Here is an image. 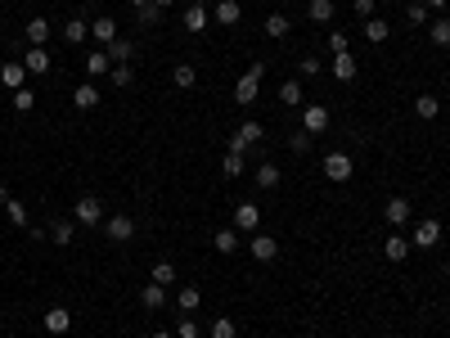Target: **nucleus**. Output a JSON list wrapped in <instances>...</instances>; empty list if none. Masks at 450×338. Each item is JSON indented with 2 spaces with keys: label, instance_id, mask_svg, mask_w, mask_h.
Here are the masks:
<instances>
[{
  "label": "nucleus",
  "instance_id": "nucleus-50",
  "mask_svg": "<svg viewBox=\"0 0 450 338\" xmlns=\"http://www.w3.org/2000/svg\"><path fill=\"white\" fill-rule=\"evenodd\" d=\"M153 5H158V9H167V5H176V0H153Z\"/></svg>",
  "mask_w": 450,
  "mask_h": 338
},
{
  "label": "nucleus",
  "instance_id": "nucleus-44",
  "mask_svg": "<svg viewBox=\"0 0 450 338\" xmlns=\"http://www.w3.org/2000/svg\"><path fill=\"white\" fill-rule=\"evenodd\" d=\"M329 50H333V54H347V50H351L347 32H329Z\"/></svg>",
  "mask_w": 450,
  "mask_h": 338
},
{
  "label": "nucleus",
  "instance_id": "nucleus-54",
  "mask_svg": "<svg viewBox=\"0 0 450 338\" xmlns=\"http://www.w3.org/2000/svg\"><path fill=\"white\" fill-rule=\"evenodd\" d=\"M446 275H450V262H446Z\"/></svg>",
  "mask_w": 450,
  "mask_h": 338
},
{
  "label": "nucleus",
  "instance_id": "nucleus-19",
  "mask_svg": "<svg viewBox=\"0 0 450 338\" xmlns=\"http://www.w3.org/2000/svg\"><path fill=\"white\" fill-rule=\"evenodd\" d=\"M176 307H180V312H185V316H194L198 307H203V293H198L194 284H185V289H180V293H176Z\"/></svg>",
  "mask_w": 450,
  "mask_h": 338
},
{
  "label": "nucleus",
  "instance_id": "nucleus-1",
  "mask_svg": "<svg viewBox=\"0 0 450 338\" xmlns=\"http://www.w3.org/2000/svg\"><path fill=\"white\" fill-rule=\"evenodd\" d=\"M104 217H109V212H104V203L95 194H81L72 203V221H81V226H104Z\"/></svg>",
  "mask_w": 450,
  "mask_h": 338
},
{
  "label": "nucleus",
  "instance_id": "nucleus-17",
  "mask_svg": "<svg viewBox=\"0 0 450 338\" xmlns=\"http://www.w3.org/2000/svg\"><path fill=\"white\" fill-rule=\"evenodd\" d=\"M140 302H145L149 312H162V307H167V289H162V284H153V279H149V284L140 289Z\"/></svg>",
  "mask_w": 450,
  "mask_h": 338
},
{
  "label": "nucleus",
  "instance_id": "nucleus-12",
  "mask_svg": "<svg viewBox=\"0 0 450 338\" xmlns=\"http://www.w3.org/2000/svg\"><path fill=\"white\" fill-rule=\"evenodd\" d=\"M90 36H95V45H99V50H109V45L118 41V23H113V18H95V23H90Z\"/></svg>",
  "mask_w": 450,
  "mask_h": 338
},
{
  "label": "nucleus",
  "instance_id": "nucleus-53",
  "mask_svg": "<svg viewBox=\"0 0 450 338\" xmlns=\"http://www.w3.org/2000/svg\"><path fill=\"white\" fill-rule=\"evenodd\" d=\"M446 321H450V302H446Z\"/></svg>",
  "mask_w": 450,
  "mask_h": 338
},
{
  "label": "nucleus",
  "instance_id": "nucleus-10",
  "mask_svg": "<svg viewBox=\"0 0 450 338\" xmlns=\"http://www.w3.org/2000/svg\"><path fill=\"white\" fill-rule=\"evenodd\" d=\"M410 248H415V244H410V239L401 235V230L383 239V257H387V262H405V257H410Z\"/></svg>",
  "mask_w": 450,
  "mask_h": 338
},
{
  "label": "nucleus",
  "instance_id": "nucleus-4",
  "mask_svg": "<svg viewBox=\"0 0 450 338\" xmlns=\"http://www.w3.org/2000/svg\"><path fill=\"white\" fill-rule=\"evenodd\" d=\"M234 230H248V235H257L262 230V208L257 203H234Z\"/></svg>",
  "mask_w": 450,
  "mask_h": 338
},
{
  "label": "nucleus",
  "instance_id": "nucleus-45",
  "mask_svg": "<svg viewBox=\"0 0 450 338\" xmlns=\"http://www.w3.org/2000/svg\"><path fill=\"white\" fill-rule=\"evenodd\" d=\"M176 338H198V321L194 316H185V321L176 325Z\"/></svg>",
  "mask_w": 450,
  "mask_h": 338
},
{
  "label": "nucleus",
  "instance_id": "nucleus-38",
  "mask_svg": "<svg viewBox=\"0 0 450 338\" xmlns=\"http://www.w3.org/2000/svg\"><path fill=\"white\" fill-rule=\"evenodd\" d=\"M109 77H113V86H118V91H127V86L136 82V68H131V63H113Z\"/></svg>",
  "mask_w": 450,
  "mask_h": 338
},
{
  "label": "nucleus",
  "instance_id": "nucleus-21",
  "mask_svg": "<svg viewBox=\"0 0 450 338\" xmlns=\"http://www.w3.org/2000/svg\"><path fill=\"white\" fill-rule=\"evenodd\" d=\"M239 18H243V5H239V0H221V5H216V23L221 27H234Z\"/></svg>",
  "mask_w": 450,
  "mask_h": 338
},
{
  "label": "nucleus",
  "instance_id": "nucleus-48",
  "mask_svg": "<svg viewBox=\"0 0 450 338\" xmlns=\"http://www.w3.org/2000/svg\"><path fill=\"white\" fill-rule=\"evenodd\" d=\"M374 5H378V0H356V14L360 18H374Z\"/></svg>",
  "mask_w": 450,
  "mask_h": 338
},
{
  "label": "nucleus",
  "instance_id": "nucleus-3",
  "mask_svg": "<svg viewBox=\"0 0 450 338\" xmlns=\"http://www.w3.org/2000/svg\"><path fill=\"white\" fill-rule=\"evenodd\" d=\"M262 140H266L262 122H243V127H239L234 135H230V144H225V149H239V153H248L252 144H262Z\"/></svg>",
  "mask_w": 450,
  "mask_h": 338
},
{
  "label": "nucleus",
  "instance_id": "nucleus-35",
  "mask_svg": "<svg viewBox=\"0 0 450 338\" xmlns=\"http://www.w3.org/2000/svg\"><path fill=\"white\" fill-rule=\"evenodd\" d=\"M428 41H433V45H442V50H446V45H450V18H446V14L437 18L433 27H428Z\"/></svg>",
  "mask_w": 450,
  "mask_h": 338
},
{
  "label": "nucleus",
  "instance_id": "nucleus-52",
  "mask_svg": "<svg viewBox=\"0 0 450 338\" xmlns=\"http://www.w3.org/2000/svg\"><path fill=\"white\" fill-rule=\"evenodd\" d=\"M131 5H136V9H140V5H149V0H131Z\"/></svg>",
  "mask_w": 450,
  "mask_h": 338
},
{
  "label": "nucleus",
  "instance_id": "nucleus-43",
  "mask_svg": "<svg viewBox=\"0 0 450 338\" xmlns=\"http://www.w3.org/2000/svg\"><path fill=\"white\" fill-rule=\"evenodd\" d=\"M311 140H315V135L293 131V135H289V149H293V153H311Z\"/></svg>",
  "mask_w": 450,
  "mask_h": 338
},
{
  "label": "nucleus",
  "instance_id": "nucleus-9",
  "mask_svg": "<svg viewBox=\"0 0 450 338\" xmlns=\"http://www.w3.org/2000/svg\"><path fill=\"white\" fill-rule=\"evenodd\" d=\"M23 68H27L32 77H45V72H50V50H45V45H27Z\"/></svg>",
  "mask_w": 450,
  "mask_h": 338
},
{
  "label": "nucleus",
  "instance_id": "nucleus-2",
  "mask_svg": "<svg viewBox=\"0 0 450 338\" xmlns=\"http://www.w3.org/2000/svg\"><path fill=\"white\" fill-rule=\"evenodd\" d=\"M104 235H109L113 244H131V239H136V221H131L127 212H113V217H104Z\"/></svg>",
  "mask_w": 450,
  "mask_h": 338
},
{
  "label": "nucleus",
  "instance_id": "nucleus-29",
  "mask_svg": "<svg viewBox=\"0 0 450 338\" xmlns=\"http://www.w3.org/2000/svg\"><path fill=\"white\" fill-rule=\"evenodd\" d=\"M171 82H176L180 91H189V86L198 82V68L194 63H176V68H171Z\"/></svg>",
  "mask_w": 450,
  "mask_h": 338
},
{
  "label": "nucleus",
  "instance_id": "nucleus-47",
  "mask_svg": "<svg viewBox=\"0 0 450 338\" xmlns=\"http://www.w3.org/2000/svg\"><path fill=\"white\" fill-rule=\"evenodd\" d=\"M320 68H324L320 59H311V54H306V59H302V77H315V72H320Z\"/></svg>",
  "mask_w": 450,
  "mask_h": 338
},
{
  "label": "nucleus",
  "instance_id": "nucleus-55",
  "mask_svg": "<svg viewBox=\"0 0 450 338\" xmlns=\"http://www.w3.org/2000/svg\"><path fill=\"white\" fill-rule=\"evenodd\" d=\"M378 5H387V0H378Z\"/></svg>",
  "mask_w": 450,
  "mask_h": 338
},
{
  "label": "nucleus",
  "instance_id": "nucleus-13",
  "mask_svg": "<svg viewBox=\"0 0 450 338\" xmlns=\"http://www.w3.org/2000/svg\"><path fill=\"white\" fill-rule=\"evenodd\" d=\"M212 248H216V253H221V257L239 253V248H243V244H239V230H234V226H221V230H216V235H212Z\"/></svg>",
  "mask_w": 450,
  "mask_h": 338
},
{
  "label": "nucleus",
  "instance_id": "nucleus-15",
  "mask_svg": "<svg viewBox=\"0 0 450 338\" xmlns=\"http://www.w3.org/2000/svg\"><path fill=\"white\" fill-rule=\"evenodd\" d=\"M0 203H5V212H9V221H14V226H18V230H27V226H32V221H27V208H23V203H18L14 194H9V190H0Z\"/></svg>",
  "mask_w": 450,
  "mask_h": 338
},
{
  "label": "nucleus",
  "instance_id": "nucleus-22",
  "mask_svg": "<svg viewBox=\"0 0 450 338\" xmlns=\"http://www.w3.org/2000/svg\"><path fill=\"white\" fill-rule=\"evenodd\" d=\"M86 36H90V23H86V18H68V23H63V41L68 45H81Z\"/></svg>",
  "mask_w": 450,
  "mask_h": 338
},
{
  "label": "nucleus",
  "instance_id": "nucleus-24",
  "mask_svg": "<svg viewBox=\"0 0 450 338\" xmlns=\"http://www.w3.org/2000/svg\"><path fill=\"white\" fill-rule=\"evenodd\" d=\"M109 59H113V63H131V59H136V41H127V36H118V41L109 45Z\"/></svg>",
  "mask_w": 450,
  "mask_h": 338
},
{
  "label": "nucleus",
  "instance_id": "nucleus-34",
  "mask_svg": "<svg viewBox=\"0 0 450 338\" xmlns=\"http://www.w3.org/2000/svg\"><path fill=\"white\" fill-rule=\"evenodd\" d=\"M50 239H54L59 248H68L72 239H77V226H72V221H54V226H50Z\"/></svg>",
  "mask_w": 450,
  "mask_h": 338
},
{
  "label": "nucleus",
  "instance_id": "nucleus-37",
  "mask_svg": "<svg viewBox=\"0 0 450 338\" xmlns=\"http://www.w3.org/2000/svg\"><path fill=\"white\" fill-rule=\"evenodd\" d=\"M306 14H311L315 23H333V0H311V5H306Z\"/></svg>",
  "mask_w": 450,
  "mask_h": 338
},
{
  "label": "nucleus",
  "instance_id": "nucleus-7",
  "mask_svg": "<svg viewBox=\"0 0 450 338\" xmlns=\"http://www.w3.org/2000/svg\"><path fill=\"white\" fill-rule=\"evenodd\" d=\"M248 253H252L257 262H275V257H280V244H275V239L266 235V230H257V235L248 239Z\"/></svg>",
  "mask_w": 450,
  "mask_h": 338
},
{
  "label": "nucleus",
  "instance_id": "nucleus-40",
  "mask_svg": "<svg viewBox=\"0 0 450 338\" xmlns=\"http://www.w3.org/2000/svg\"><path fill=\"white\" fill-rule=\"evenodd\" d=\"M72 104H77V109H95V104H99V91H95V86H77Z\"/></svg>",
  "mask_w": 450,
  "mask_h": 338
},
{
  "label": "nucleus",
  "instance_id": "nucleus-20",
  "mask_svg": "<svg viewBox=\"0 0 450 338\" xmlns=\"http://www.w3.org/2000/svg\"><path fill=\"white\" fill-rule=\"evenodd\" d=\"M383 217H387L392 226H405V221H410V203L401 199V194H396V199H387V208H383Z\"/></svg>",
  "mask_w": 450,
  "mask_h": 338
},
{
  "label": "nucleus",
  "instance_id": "nucleus-41",
  "mask_svg": "<svg viewBox=\"0 0 450 338\" xmlns=\"http://www.w3.org/2000/svg\"><path fill=\"white\" fill-rule=\"evenodd\" d=\"M14 109H18V113H32V109H36V95L27 91V86H23V91H14Z\"/></svg>",
  "mask_w": 450,
  "mask_h": 338
},
{
  "label": "nucleus",
  "instance_id": "nucleus-23",
  "mask_svg": "<svg viewBox=\"0 0 450 338\" xmlns=\"http://www.w3.org/2000/svg\"><path fill=\"white\" fill-rule=\"evenodd\" d=\"M86 72H90V77H104V72H113V59H109V50H90V54H86Z\"/></svg>",
  "mask_w": 450,
  "mask_h": 338
},
{
  "label": "nucleus",
  "instance_id": "nucleus-33",
  "mask_svg": "<svg viewBox=\"0 0 450 338\" xmlns=\"http://www.w3.org/2000/svg\"><path fill=\"white\" fill-rule=\"evenodd\" d=\"M221 171H225V180L243 176V153H239V149H225V158H221Z\"/></svg>",
  "mask_w": 450,
  "mask_h": 338
},
{
  "label": "nucleus",
  "instance_id": "nucleus-8",
  "mask_svg": "<svg viewBox=\"0 0 450 338\" xmlns=\"http://www.w3.org/2000/svg\"><path fill=\"white\" fill-rule=\"evenodd\" d=\"M410 244H415V248H437V244H442V221H433V217L419 221V226H415V239H410Z\"/></svg>",
  "mask_w": 450,
  "mask_h": 338
},
{
  "label": "nucleus",
  "instance_id": "nucleus-49",
  "mask_svg": "<svg viewBox=\"0 0 450 338\" xmlns=\"http://www.w3.org/2000/svg\"><path fill=\"white\" fill-rule=\"evenodd\" d=\"M424 5H428V9H446V0H424Z\"/></svg>",
  "mask_w": 450,
  "mask_h": 338
},
{
  "label": "nucleus",
  "instance_id": "nucleus-5",
  "mask_svg": "<svg viewBox=\"0 0 450 338\" xmlns=\"http://www.w3.org/2000/svg\"><path fill=\"white\" fill-rule=\"evenodd\" d=\"M329 109H324V104H306L302 109V131L306 135H320V131H329Z\"/></svg>",
  "mask_w": 450,
  "mask_h": 338
},
{
  "label": "nucleus",
  "instance_id": "nucleus-39",
  "mask_svg": "<svg viewBox=\"0 0 450 338\" xmlns=\"http://www.w3.org/2000/svg\"><path fill=\"white\" fill-rule=\"evenodd\" d=\"M149 279H153V284H162V289H171V284H176V266H171V262H158Z\"/></svg>",
  "mask_w": 450,
  "mask_h": 338
},
{
  "label": "nucleus",
  "instance_id": "nucleus-28",
  "mask_svg": "<svg viewBox=\"0 0 450 338\" xmlns=\"http://www.w3.org/2000/svg\"><path fill=\"white\" fill-rule=\"evenodd\" d=\"M387 36H392V27L383 23V18H365V41H369V45H383Z\"/></svg>",
  "mask_w": 450,
  "mask_h": 338
},
{
  "label": "nucleus",
  "instance_id": "nucleus-46",
  "mask_svg": "<svg viewBox=\"0 0 450 338\" xmlns=\"http://www.w3.org/2000/svg\"><path fill=\"white\" fill-rule=\"evenodd\" d=\"M405 14H410V23H428V5H424V0H415Z\"/></svg>",
  "mask_w": 450,
  "mask_h": 338
},
{
  "label": "nucleus",
  "instance_id": "nucleus-11",
  "mask_svg": "<svg viewBox=\"0 0 450 338\" xmlns=\"http://www.w3.org/2000/svg\"><path fill=\"white\" fill-rule=\"evenodd\" d=\"M257 95H262V82L243 72V77L234 82V104H243V109H248V104H257Z\"/></svg>",
  "mask_w": 450,
  "mask_h": 338
},
{
  "label": "nucleus",
  "instance_id": "nucleus-26",
  "mask_svg": "<svg viewBox=\"0 0 450 338\" xmlns=\"http://www.w3.org/2000/svg\"><path fill=\"white\" fill-rule=\"evenodd\" d=\"M280 104H284V109H298V104H302V82H298V77H289V82L280 86Z\"/></svg>",
  "mask_w": 450,
  "mask_h": 338
},
{
  "label": "nucleus",
  "instance_id": "nucleus-42",
  "mask_svg": "<svg viewBox=\"0 0 450 338\" xmlns=\"http://www.w3.org/2000/svg\"><path fill=\"white\" fill-rule=\"evenodd\" d=\"M212 338H239L234 321H230V316H221V321H212Z\"/></svg>",
  "mask_w": 450,
  "mask_h": 338
},
{
  "label": "nucleus",
  "instance_id": "nucleus-32",
  "mask_svg": "<svg viewBox=\"0 0 450 338\" xmlns=\"http://www.w3.org/2000/svg\"><path fill=\"white\" fill-rule=\"evenodd\" d=\"M262 27H266V36H275V41H284V36H289V27H293V23H289V14H271V18H266Z\"/></svg>",
  "mask_w": 450,
  "mask_h": 338
},
{
  "label": "nucleus",
  "instance_id": "nucleus-16",
  "mask_svg": "<svg viewBox=\"0 0 450 338\" xmlns=\"http://www.w3.org/2000/svg\"><path fill=\"white\" fill-rule=\"evenodd\" d=\"M27 82V68L23 63H0V86H9V91H23Z\"/></svg>",
  "mask_w": 450,
  "mask_h": 338
},
{
  "label": "nucleus",
  "instance_id": "nucleus-56",
  "mask_svg": "<svg viewBox=\"0 0 450 338\" xmlns=\"http://www.w3.org/2000/svg\"><path fill=\"white\" fill-rule=\"evenodd\" d=\"M284 5H293V0H284Z\"/></svg>",
  "mask_w": 450,
  "mask_h": 338
},
{
  "label": "nucleus",
  "instance_id": "nucleus-36",
  "mask_svg": "<svg viewBox=\"0 0 450 338\" xmlns=\"http://www.w3.org/2000/svg\"><path fill=\"white\" fill-rule=\"evenodd\" d=\"M136 23H140V27H158V23H162V9L149 0V5H140V9H136Z\"/></svg>",
  "mask_w": 450,
  "mask_h": 338
},
{
  "label": "nucleus",
  "instance_id": "nucleus-6",
  "mask_svg": "<svg viewBox=\"0 0 450 338\" xmlns=\"http://www.w3.org/2000/svg\"><path fill=\"white\" fill-rule=\"evenodd\" d=\"M324 176L333 180V185H342V180H351V158L342 149H333L329 158H324Z\"/></svg>",
  "mask_w": 450,
  "mask_h": 338
},
{
  "label": "nucleus",
  "instance_id": "nucleus-51",
  "mask_svg": "<svg viewBox=\"0 0 450 338\" xmlns=\"http://www.w3.org/2000/svg\"><path fill=\"white\" fill-rule=\"evenodd\" d=\"M153 338H176V334H167V330H158V334H153Z\"/></svg>",
  "mask_w": 450,
  "mask_h": 338
},
{
  "label": "nucleus",
  "instance_id": "nucleus-14",
  "mask_svg": "<svg viewBox=\"0 0 450 338\" xmlns=\"http://www.w3.org/2000/svg\"><path fill=\"white\" fill-rule=\"evenodd\" d=\"M68 325H72L68 307H50V312H45V334H68Z\"/></svg>",
  "mask_w": 450,
  "mask_h": 338
},
{
  "label": "nucleus",
  "instance_id": "nucleus-31",
  "mask_svg": "<svg viewBox=\"0 0 450 338\" xmlns=\"http://www.w3.org/2000/svg\"><path fill=\"white\" fill-rule=\"evenodd\" d=\"M252 180H257L262 190H275V185H280V167H275V162H262V167L252 171Z\"/></svg>",
  "mask_w": 450,
  "mask_h": 338
},
{
  "label": "nucleus",
  "instance_id": "nucleus-30",
  "mask_svg": "<svg viewBox=\"0 0 450 338\" xmlns=\"http://www.w3.org/2000/svg\"><path fill=\"white\" fill-rule=\"evenodd\" d=\"M415 113H419L424 122H433L437 113H442V100H437V95H419V100H415Z\"/></svg>",
  "mask_w": 450,
  "mask_h": 338
},
{
  "label": "nucleus",
  "instance_id": "nucleus-27",
  "mask_svg": "<svg viewBox=\"0 0 450 338\" xmlns=\"http://www.w3.org/2000/svg\"><path fill=\"white\" fill-rule=\"evenodd\" d=\"M185 27H189V32H203V27H207V5H198V0H194V5H185Z\"/></svg>",
  "mask_w": 450,
  "mask_h": 338
},
{
  "label": "nucleus",
  "instance_id": "nucleus-25",
  "mask_svg": "<svg viewBox=\"0 0 450 338\" xmlns=\"http://www.w3.org/2000/svg\"><path fill=\"white\" fill-rule=\"evenodd\" d=\"M333 77H338V82H356V59H351V50L333 54Z\"/></svg>",
  "mask_w": 450,
  "mask_h": 338
},
{
  "label": "nucleus",
  "instance_id": "nucleus-18",
  "mask_svg": "<svg viewBox=\"0 0 450 338\" xmlns=\"http://www.w3.org/2000/svg\"><path fill=\"white\" fill-rule=\"evenodd\" d=\"M23 36H27V45H45L50 41V23H45V18H27Z\"/></svg>",
  "mask_w": 450,
  "mask_h": 338
}]
</instances>
